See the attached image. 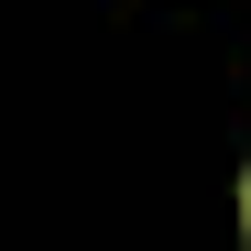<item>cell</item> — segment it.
Masks as SVG:
<instances>
[{
    "label": "cell",
    "instance_id": "1",
    "mask_svg": "<svg viewBox=\"0 0 251 251\" xmlns=\"http://www.w3.org/2000/svg\"><path fill=\"white\" fill-rule=\"evenodd\" d=\"M240 219H251V186H240Z\"/></svg>",
    "mask_w": 251,
    "mask_h": 251
}]
</instances>
